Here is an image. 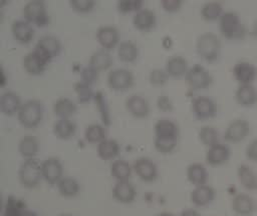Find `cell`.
Here are the masks:
<instances>
[{
	"mask_svg": "<svg viewBox=\"0 0 257 216\" xmlns=\"http://www.w3.org/2000/svg\"><path fill=\"white\" fill-rule=\"evenodd\" d=\"M43 104L37 99H28L22 103L17 118L19 123L26 128L36 127L43 118Z\"/></svg>",
	"mask_w": 257,
	"mask_h": 216,
	"instance_id": "6da1fadb",
	"label": "cell"
},
{
	"mask_svg": "<svg viewBox=\"0 0 257 216\" xmlns=\"http://www.w3.org/2000/svg\"><path fill=\"white\" fill-rule=\"evenodd\" d=\"M219 28L221 34L228 39H240L246 34V29L240 16L233 10L223 12L219 18Z\"/></svg>",
	"mask_w": 257,
	"mask_h": 216,
	"instance_id": "7a4b0ae2",
	"label": "cell"
},
{
	"mask_svg": "<svg viewBox=\"0 0 257 216\" xmlns=\"http://www.w3.org/2000/svg\"><path fill=\"white\" fill-rule=\"evenodd\" d=\"M196 51L206 61H214L220 55L221 40L213 32H204L197 38Z\"/></svg>",
	"mask_w": 257,
	"mask_h": 216,
	"instance_id": "3957f363",
	"label": "cell"
},
{
	"mask_svg": "<svg viewBox=\"0 0 257 216\" xmlns=\"http://www.w3.org/2000/svg\"><path fill=\"white\" fill-rule=\"evenodd\" d=\"M18 179L20 184L25 188L36 187L42 178L41 163L35 159H24L18 169Z\"/></svg>",
	"mask_w": 257,
	"mask_h": 216,
	"instance_id": "277c9868",
	"label": "cell"
},
{
	"mask_svg": "<svg viewBox=\"0 0 257 216\" xmlns=\"http://www.w3.org/2000/svg\"><path fill=\"white\" fill-rule=\"evenodd\" d=\"M24 19L37 26H44L48 22V15L45 3L41 0H29L22 8Z\"/></svg>",
	"mask_w": 257,
	"mask_h": 216,
	"instance_id": "5b68a950",
	"label": "cell"
},
{
	"mask_svg": "<svg viewBox=\"0 0 257 216\" xmlns=\"http://www.w3.org/2000/svg\"><path fill=\"white\" fill-rule=\"evenodd\" d=\"M185 79L191 88L197 90L208 87L213 81L211 73L203 65L198 63L189 67L185 74Z\"/></svg>",
	"mask_w": 257,
	"mask_h": 216,
	"instance_id": "8992f818",
	"label": "cell"
},
{
	"mask_svg": "<svg viewBox=\"0 0 257 216\" xmlns=\"http://www.w3.org/2000/svg\"><path fill=\"white\" fill-rule=\"evenodd\" d=\"M192 111L199 120L211 119L217 114V105L211 97L199 95L192 100Z\"/></svg>",
	"mask_w": 257,
	"mask_h": 216,
	"instance_id": "52a82bcc",
	"label": "cell"
},
{
	"mask_svg": "<svg viewBox=\"0 0 257 216\" xmlns=\"http://www.w3.org/2000/svg\"><path fill=\"white\" fill-rule=\"evenodd\" d=\"M108 86L116 91H123L130 88L134 83L133 72L124 67H117L111 69L107 73Z\"/></svg>",
	"mask_w": 257,
	"mask_h": 216,
	"instance_id": "ba28073f",
	"label": "cell"
},
{
	"mask_svg": "<svg viewBox=\"0 0 257 216\" xmlns=\"http://www.w3.org/2000/svg\"><path fill=\"white\" fill-rule=\"evenodd\" d=\"M250 133V124L243 118L232 120L224 131V139L230 143H239L247 138Z\"/></svg>",
	"mask_w": 257,
	"mask_h": 216,
	"instance_id": "9c48e42d",
	"label": "cell"
},
{
	"mask_svg": "<svg viewBox=\"0 0 257 216\" xmlns=\"http://www.w3.org/2000/svg\"><path fill=\"white\" fill-rule=\"evenodd\" d=\"M49 62H50V59H48L44 54H42L36 48L27 52L22 59L24 69L28 73L33 75L42 73Z\"/></svg>",
	"mask_w": 257,
	"mask_h": 216,
	"instance_id": "30bf717a",
	"label": "cell"
},
{
	"mask_svg": "<svg viewBox=\"0 0 257 216\" xmlns=\"http://www.w3.org/2000/svg\"><path fill=\"white\" fill-rule=\"evenodd\" d=\"M133 170L141 180L146 182H152L158 176L157 164L146 156H141L134 161Z\"/></svg>",
	"mask_w": 257,
	"mask_h": 216,
	"instance_id": "8fae6325",
	"label": "cell"
},
{
	"mask_svg": "<svg viewBox=\"0 0 257 216\" xmlns=\"http://www.w3.org/2000/svg\"><path fill=\"white\" fill-rule=\"evenodd\" d=\"M42 178L48 184H57L63 177V166L57 157H47L41 162Z\"/></svg>",
	"mask_w": 257,
	"mask_h": 216,
	"instance_id": "7c38bea8",
	"label": "cell"
},
{
	"mask_svg": "<svg viewBox=\"0 0 257 216\" xmlns=\"http://www.w3.org/2000/svg\"><path fill=\"white\" fill-rule=\"evenodd\" d=\"M231 208L239 216H251L256 209V203L250 194L241 192L232 198Z\"/></svg>",
	"mask_w": 257,
	"mask_h": 216,
	"instance_id": "4fadbf2b",
	"label": "cell"
},
{
	"mask_svg": "<svg viewBox=\"0 0 257 216\" xmlns=\"http://www.w3.org/2000/svg\"><path fill=\"white\" fill-rule=\"evenodd\" d=\"M233 75L239 85L252 84L257 76V68L249 61L240 60L234 64Z\"/></svg>",
	"mask_w": 257,
	"mask_h": 216,
	"instance_id": "5bb4252c",
	"label": "cell"
},
{
	"mask_svg": "<svg viewBox=\"0 0 257 216\" xmlns=\"http://www.w3.org/2000/svg\"><path fill=\"white\" fill-rule=\"evenodd\" d=\"M34 48L39 50L42 54L51 60L60 52L61 43L57 36L53 34H43L37 39Z\"/></svg>",
	"mask_w": 257,
	"mask_h": 216,
	"instance_id": "9a60e30c",
	"label": "cell"
},
{
	"mask_svg": "<svg viewBox=\"0 0 257 216\" xmlns=\"http://www.w3.org/2000/svg\"><path fill=\"white\" fill-rule=\"evenodd\" d=\"M216 197L215 189L209 184L194 186L190 193V200L196 207H206L210 205Z\"/></svg>",
	"mask_w": 257,
	"mask_h": 216,
	"instance_id": "2e32d148",
	"label": "cell"
},
{
	"mask_svg": "<svg viewBox=\"0 0 257 216\" xmlns=\"http://www.w3.org/2000/svg\"><path fill=\"white\" fill-rule=\"evenodd\" d=\"M231 155L229 146L225 143H217L209 147L206 151L205 160L211 166H218L226 163Z\"/></svg>",
	"mask_w": 257,
	"mask_h": 216,
	"instance_id": "e0dca14e",
	"label": "cell"
},
{
	"mask_svg": "<svg viewBox=\"0 0 257 216\" xmlns=\"http://www.w3.org/2000/svg\"><path fill=\"white\" fill-rule=\"evenodd\" d=\"M125 108L131 115L136 118H144L150 112L148 100L140 94H132L125 99Z\"/></svg>",
	"mask_w": 257,
	"mask_h": 216,
	"instance_id": "ac0fdd59",
	"label": "cell"
},
{
	"mask_svg": "<svg viewBox=\"0 0 257 216\" xmlns=\"http://www.w3.org/2000/svg\"><path fill=\"white\" fill-rule=\"evenodd\" d=\"M11 32L17 41L28 43L32 40L35 30L32 23L24 18H18L13 20L11 24Z\"/></svg>",
	"mask_w": 257,
	"mask_h": 216,
	"instance_id": "d6986e66",
	"label": "cell"
},
{
	"mask_svg": "<svg viewBox=\"0 0 257 216\" xmlns=\"http://www.w3.org/2000/svg\"><path fill=\"white\" fill-rule=\"evenodd\" d=\"M96 39L104 49L113 48L119 40V33L113 25H101L96 30Z\"/></svg>",
	"mask_w": 257,
	"mask_h": 216,
	"instance_id": "ffe728a7",
	"label": "cell"
},
{
	"mask_svg": "<svg viewBox=\"0 0 257 216\" xmlns=\"http://www.w3.org/2000/svg\"><path fill=\"white\" fill-rule=\"evenodd\" d=\"M137 195V190L132 182L128 180L115 181L112 187L113 198L120 203H132Z\"/></svg>",
	"mask_w": 257,
	"mask_h": 216,
	"instance_id": "44dd1931",
	"label": "cell"
},
{
	"mask_svg": "<svg viewBox=\"0 0 257 216\" xmlns=\"http://www.w3.org/2000/svg\"><path fill=\"white\" fill-rule=\"evenodd\" d=\"M22 103L18 93L12 90L4 91L0 96V110L4 115L17 114Z\"/></svg>",
	"mask_w": 257,
	"mask_h": 216,
	"instance_id": "7402d4cb",
	"label": "cell"
},
{
	"mask_svg": "<svg viewBox=\"0 0 257 216\" xmlns=\"http://www.w3.org/2000/svg\"><path fill=\"white\" fill-rule=\"evenodd\" d=\"M235 100L242 107H252L257 102V89L253 84H241L235 91Z\"/></svg>",
	"mask_w": 257,
	"mask_h": 216,
	"instance_id": "603a6c76",
	"label": "cell"
},
{
	"mask_svg": "<svg viewBox=\"0 0 257 216\" xmlns=\"http://www.w3.org/2000/svg\"><path fill=\"white\" fill-rule=\"evenodd\" d=\"M237 177L240 185L247 191L257 189V174L251 166L242 163L237 167Z\"/></svg>",
	"mask_w": 257,
	"mask_h": 216,
	"instance_id": "cb8c5ba5",
	"label": "cell"
},
{
	"mask_svg": "<svg viewBox=\"0 0 257 216\" xmlns=\"http://www.w3.org/2000/svg\"><path fill=\"white\" fill-rule=\"evenodd\" d=\"M186 176L188 181L194 186L207 184L208 170L206 166L201 162H192L187 166Z\"/></svg>",
	"mask_w": 257,
	"mask_h": 216,
	"instance_id": "d4e9b609",
	"label": "cell"
},
{
	"mask_svg": "<svg viewBox=\"0 0 257 216\" xmlns=\"http://www.w3.org/2000/svg\"><path fill=\"white\" fill-rule=\"evenodd\" d=\"M157 17L155 11L149 8H141L136 11L133 16V23L136 28L140 30H149L156 24Z\"/></svg>",
	"mask_w": 257,
	"mask_h": 216,
	"instance_id": "484cf974",
	"label": "cell"
},
{
	"mask_svg": "<svg viewBox=\"0 0 257 216\" xmlns=\"http://www.w3.org/2000/svg\"><path fill=\"white\" fill-rule=\"evenodd\" d=\"M155 137L159 138H169V139H178L179 128L177 124L168 118L159 119L154 126Z\"/></svg>",
	"mask_w": 257,
	"mask_h": 216,
	"instance_id": "4316f807",
	"label": "cell"
},
{
	"mask_svg": "<svg viewBox=\"0 0 257 216\" xmlns=\"http://www.w3.org/2000/svg\"><path fill=\"white\" fill-rule=\"evenodd\" d=\"M165 69L172 77H181L188 71V60L181 55H172L166 60Z\"/></svg>",
	"mask_w": 257,
	"mask_h": 216,
	"instance_id": "83f0119b",
	"label": "cell"
},
{
	"mask_svg": "<svg viewBox=\"0 0 257 216\" xmlns=\"http://www.w3.org/2000/svg\"><path fill=\"white\" fill-rule=\"evenodd\" d=\"M53 134L59 139H69L76 131V125L70 118H57L52 126Z\"/></svg>",
	"mask_w": 257,
	"mask_h": 216,
	"instance_id": "f1b7e54d",
	"label": "cell"
},
{
	"mask_svg": "<svg viewBox=\"0 0 257 216\" xmlns=\"http://www.w3.org/2000/svg\"><path fill=\"white\" fill-rule=\"evenodd\" d=\"M39 150V143L35 136L27 134L18 142V152L24 159L35 158Z\"/></svg>",
	"mask_w": 257,
	"mask_h": 216,
	"instance_id": "f546056e",
	"label": "cell"
},
{
	"mask_svg": "<svg viewBox=\"0 0 257 216\" xmlns=\"http://www.w3.org/2000/svg\"><path fill=\"white\" fill-rule=\"evenodd\" d=\"M52 110L58 118H70L76 112V104L72 99L62 96L53 102Z\"/></svg>",
	"mask_w": 257,
	"mask_h": 216,
	"instance_id": "4dcf8cb0",
	"label": "cell"
},
{
	"mask_svg": "<svg viewBox=\"0 0 257 216\" xmlns=\"http://www.w3.org/2000/svg\"><path fill=\"white\" fill-rule=\"evenodd\" d=\"M97 155L103 160L114 159L119 152V144L115 139L105 138L97 144Z\"/></svg>",
	"mask_w": 257,
	"mask_h": 216,
	"instance_id": "1f68e13d",
	"label": "cell"
},
{
	"mask_svg": "<svg viewBox=\"0 0 257 216\" xmlns=\"http://www.w3.org/2000/svg\"><path fill=\"white\" fill-rule=\"evenodd\" d=\"M92 67L99 70H104L110 67L112 64V56L109 51L104 48H99L94 50L89 57V63Z\"/></svg>",
	"mask_w": 257,
	"mask_h": 216,
	"instance_id": "d6a6232c",
	"label": "cell"
},
{
	"mask_svg": "<svg viewBox=\"0 0 257 216\" xmlns=\"http://www.w3.org/2000/svg\"><path fill=\"white\" fill-rule=\"evenodd\" d=\"M109 170H110V175L116 181L128 180V178L132 175L133 165H131L124 159H116L111 162Z\"/></svg>",
	"mask_w": 257,
	"mask_h": 216,
	"instance_id": "836d02e7",
	"label": "cell"
},
{
	"mask_svg": "<svg viewBox=\"0 0 257 216\" xmlns=\"http://www.w3.org/2000/svg\"><path fill=\"white\" fill-rule=\"evenodd\" d=\"M27 209L25 202L15 196H8L2 210V216H22Z\"/></svg>",
	"mask_w": 257,
	"mask_h": 216,
	"instance_id": "e575fe53",
	"label": "cell"
},
{
	"mask_svg": "<svg viewBox=\"0 0 257 216\" xmlns=\"http://www.w3.org/2000/svg\"><path fill=\"white\" fill-rule=\"evenodd\" d=\"M56 186L59 194L63 197H73L79 192V183L73 177L63 176Z\"/></svg>",
	"mask_w": 257,
	"mask_h": 216,
	"instance_id": "d590c367",
	"label": "cell"
},
{
	"mask_svg": "<svg viewBox=\"0 0 257 216\" xmlns=\"http://www.w3.org/2000/svg\"><path fill=\"white\" fill-rule=\"evenodd\" d=\"M198 138L202 144L208 148L220 142V134L216 127L212 125H204L198 131Z\"/></svg>",
	"mask_w": 257,
	"mask_h": 216,
	"instance_id": "8d00e7d4",
	"label": "cell"
},
{
	"mask_svg": "<svg viewBox=\"0 0 257 216\" xmlns=\"http://www.w3.org/2000/svg\"><path fill=\"white\" fill-rule=\"evenodd\" d=\"M139 54L138 46L132 40H123L117 46V56L121 61L132 62Z\"/></svg>",
	"mask_w": 257,
	"mask_h": 216,
	"instance_id": "74e56055",
	"label": "cell"
},
{
	"mask_svg": "<svg viewBox=\"0 0 257 216\" xmlns=\"http://www.w3.org/2000/svg\"><path fill=\"white\" fill-rule=\"evenodd\" d=\"M200 12L205 20L213 21L223 14V5L219 1H207L202 5Z\"/></svg>",
	"mask_w": 257,
	"mask_h": 216,
	"instance_id": "f35d334b",
	"label": "cell"
},
{
	"mask_svg": "<svg viewBox=\"0 0 257 216\" xmlns=\"http://www.w3.org/2000/svg\"><path fill=\"white\" fill-rule=\"evenodd\" d=\"M84 138L87 142L98 144L106 138L105 128L99 123H91L85 127Z\"/></svg>",
	"mask_w": 257,
	"mask_h": 216,
	"instance_id": "ab89813d",
	"label": "cell"
},
{
	"mask_svg": "<svg viewBox=\"0 0 257 216\" xmlns=\"http://www.w3.org/2000/svg\"><path fill=\"white\" fill-rule=\"evenodd\" d=\"M74 90L77 95V99L81 103H85L94 97V93L91 84L79 80L74 83Z\"/></svg>",
	"mask_w": 257,
	"mask_h": 216,
	"instance_id": "60d3db41",
	"label": "cell"
},
{
	"mask_svg": "<svg viewBox=\"0 0 257 216\" xmlns=\"http://www.w3.org/2000/svg\"><path fill=\"white\" fill-rule=\"evenodd\" d=\"M177 140L178 139L155 137L154 146L158 152L162 154H168V153H171L176 148Z\"/></svg>",
	"mask_w": 257,
	"mask_h": 216,
	"instance_id": "b9f144b4",
	"label": "cell"
},
{
	"mask_svg": "<svg viewBox=\"0 0 257 216\" xmlns=\"http://www.w3.org/2000/svg\"><path fill=\"white\" fill-rule=\"evenodd\" d=\"M105 95H103V93L101 91H96L94 93V100L95 103L98 107L99 113H100V117L101 120L104 124L108 125L109 124V112H108V107L106 105V101H105Z\"/></svg>",
	"mask_w": 257,
	"mask_h": 216,
	"instance_id": "7bdbcfd3",
	"label": "cell"
},
{
	"mask_svg": "<svg viewBox=\"0 0 257 216\" xmlns=\"http://www.w3.org/2000/svg\"><path fill=\"white\" fill-rule=\"evenodd\" d=\"M117 9L120 12H131L138 11L143 8L142 0H118L116 3Z\"/></svg>",
	"mask_w": 257,
	"mask_h": 216,
	"instance_id": "ee69618b",
	"label": "cell"
},
{
	"mask_svg": "<svg viewBox=\"0 0 257 216\" xmlns=\"http://www.w3.org/2000/svg\"><path fill=\"white\" fill-rule=\"evenodd\" d=\"M168 73L166 69L162 68H155L150 71L149 74V80L154 85H162L164 84L168 79Z\"/></svg>",
	"mask_w": 257,
	"mask_h": 216,
	"instance_id": "f6af8a7d",
	"label": "cell"
},
{
	"mask_svg": "<svg viewBox=\"0 0 257 216\" xmlns=\"http://www.w3.org/2000/svg\"><path fill=\"white\" fill-rule=\"evenodd\" d=\"M80 77L82 81L92 84L98 78V70L92 67L90 64H87L81 68Z\"/></svg>",
	"mask_w": 257,
	"mask_h": 216,
	"instance_id": "bcb514c9",
	"label": "cell"
},
{
	"mask_svg": "<svg viewBox=\"0 0 257 216\" xmlns=\"http://www.w3.org/2000/svg\"><path fill=\"white\" fill-rule=\"evenodd\" d=\"M70 6L78 12H88L92 10L95 2L93 0H70Z\"/></svg>",
	"mask_w": 257,
	"mask_h": 216,
	"instance_id": "7dc6e473",
	"label": "cell"
},
{
	"mask_svg": "<svg viewBox=\"0 0 257 216\" xmlns=\"http://www.w3.org/2000/svg\"><path fill=\"white\" fill-rule=\"evenodd\" d=\"M245 156L251 162H257V138L252 139L245 148Z\"/></svg>",
	"mask_w": 257,
	"mask_h": 216,
	"instance_id": "c3c4849f",
	"label": "cell"
},
{
	"mask_svg": "<svg viewBox=\"0 0 257 216\" xmlns=\"http://www.w3.org/2000/svg\"><path fill=\"white\" fill-rule=\"evenodd\" d=\"M182 0H162L161 5L162 7L169 12H174L177 11L181 8L182 6Z\"/></svg>",
	"mask_w": 257,
	"mask_h": 216,
	"instance_id": "681fc988",
	"label": "cell"
},
{
	"mask_svg": "<svg viewBox=\"0 0 257 216\" xmlns=\"http://www.w3.org/2000/svg\"><path fill=\"white\" fill-rule=\"evenodd\" d=\"M157 103H158L159 108L162 109V110H170V109L172 108V102H171V100H170L167 96H165V95L160 96V97L158 98Z\"/></svg>",
	"mask_w": 257,
	"mask_h": 216,
	"instance_id": "f907efd6",
	"label": "cell"
},
{
	"mask_svg": "<svg viewBox=\"0 0 257 216\" xmlns=\"http://www.w3.org/2000/svg\"><path fill=\"white\" fill-rule=\"evenodd\" d=\"M179 216H201V214L195 208H186L181 211Z\"/></svg>",
	"mask_w": 257,
	"mask_h": 216,
	"instance_id": "816d5d0a",
	"label": "cell"
},
{
	"mask_svg": "<svg viewBox=\"0 0 257 216\" xmlns=\"http://www.w3.org/2000/svg\"><path fill=\"white\" fill-rule=\"evenodd\" d=\"M250 33L253 37L257 38V20H255L252 24V27H251V30H250Z\"/></svg>",
	"mask_w": 257,
	"mask_h": 216,
	"instance_id": "f5cc1de1",
	"label": "cell"
},
{
	"mask_svg": "<svg viewBox=\"0 0 257 216\" xmlns=\"http://www.w3.org/2000/svg\"><path fill=\"white\" fill-rule=\"evenodd\" d=\"M22 216H38V214L33 211V210H29V209H25L24 212H23V215Z\"/></svg>",
	"mask_w": 257,
	"mask_h": 216,
	"instance_id": "db71d44e",
	"label": "cell"
},
{
	"mask_svg": "<svg viewBox=\"0 0 257 216\" xmlns=\"http://www.w3.org/2000/svg\"><path fill=\"white\" fill-rule=\"evenodd\" d=\"M157 216H175V215L172 214V213H170V212H161V213H159Z\"/></svg>",
	"mask_w": 257,
	"mask_h": 216,
	"instance_id": "11a10c76",
	"label": "cell"
},
{
	"mask_svg": "<svg viewBox=\"0 0 257 216\" xmlns=\"http://www.w3.org/2000/svg\"><path fill=\"white\" fill-rule=\"evenodd\" d=\"M57 216H72V215L66 214V213H62V214H59V215H57Z\"/></svg>",
	"mask_w": 257,
	"mask_h": 216,
	"instance_id": "9f6ffc18",
	"label": "cell"
}]
</instances>
